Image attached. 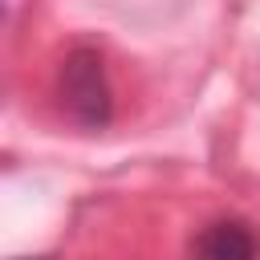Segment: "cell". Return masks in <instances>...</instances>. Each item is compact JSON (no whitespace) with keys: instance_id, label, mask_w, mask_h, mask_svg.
Returning <instances> with one entry per match:
<instances>
[{"instance_id":"6da1fadb","label":"cell","mask_w":260,"mask_h":260,"mask_svg":"<svg viewBox=\"0 0 260 260\" xmlns=\"http://www.w3.org/2000/svg\"><path fill=\"white\" fill-rule=\"evenodd\" d=\"M57 93H61V110L85 130H102L114 114V93H110L106 65H102L98 49H73L61 61Z\"/></svg>"},{"instance_id":"7a4b0ae2","label":"cell","mask_w":260,"mask_h":260,"mask_svg":"<svg viewBox=\"0 0 260 260\" xmlns=\"http://www.w3.org/2000/svg\"><path fill=\"white\" fill-rule=\"evenodd\" d=\"M191 260H256V236L240 219H215L195 232Z\"/></svg>"},{"instance_id":"3957f363","label":"cell","mask_w":260,"mask_h":260,"mask_svg":"<svg viewBox=\"0 0 260 260\" xmlns=\"http://www.w3.org/2000/svg\"><path fill=\"white\" fill-rule=\"evenodd\" d=\"M16 260H28V256H16ZM37 260H49V256H37Z\"/></svg>"}]
</instances>
